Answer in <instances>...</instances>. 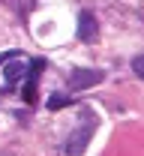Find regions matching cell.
<instances>
[{"label": "cell", "mask_w": 144, "mask_h": 156, "mask_svg": "<svg viewBox=\"0 0 144 156\" xmlns=\"http://www.w3.org/2000/svg\"><path fill=\"white\" fill-rule=\"evenodd\" d=\"M21 75H24V69H21V63H12V66L6 69V81H9V84H12V81H18Z\"/></svg>", "instance_id": "5b68a950"}, {"label": "cell", "mask_w": 144, "mask_h": 156, "mask_svg": "<svg viewBox=\"0 0 144 156\" xmlns=\"http://www.w3.org/2000/svg\"><path fill=\"white\" fill-rule=\"evenodd\" d=\"M78 39H96V18L90 12H81L78 15Z\"/></svg>", "instance_id": "277c9868"}, {"label": "cell", "mask_w": 144, "mask_h": 156, "mask_svg": "<svg viewBox=\"0 0 144 156\" xmlns=\"http://www.w3.org/2000/svg\"><path fill=\"white\" fill-rule=\"evenodd\" d=\"M42 69H45L42 60H33V63H30V78H27V87H24V99H27L30 105L36 102V78H39Z\"/></svg>", "instance_id": "3957f363"}, {"label": "cell", "mask_w": 144, "mask_h": 156, "mask_svg": "<svg viewBox=\"0 0 144 156\" xmlns=\"http://www.w3.org/2000/svg\"><path fill=\"white\" fill-rule=\"evenodd\" d=\"M69 99H63V96H51L48 99V108H60V105H66Z\"/></svg>", "instance_id": "52a82bcc"}, {"label": "cell", "mask_w": 144, "mask_h": 156, "mask_svg": "<svg viewBox=\"0 0 144 156\" xmlns=\"http://www.w3.org/2000/svg\"><path fill=\"white\" fill-rule=\"evenodd\" d=\"M93 126H96V120H93V114H90V117H87V120L81 123V129H75L72 135L66 138L63 150H66L69 156H78L84 147H87V141H90V132H93Z\"/></svg>", "instance_id": "6da1fadb"}, {"label": "cell", "mask_w": 144, "mask_h": 156, "mask_svg": "<svg viewBox=\"0 0 144 156\" xmlns=\"http://www.w3.org/2000/svg\"><path fill=\"white\" fill-rule=\"evenodd\" d=\"M6 3H9L12 9H18V6H21V0H6Z\"/></svg>", "instance_id": "ba28073f"}, {"label": "cell", "mask_w": 144, "mask_h": 156, "mask_svg": "<svg viewBox=\"0 0 144 156\" xmlns=\"http://www.w3.org/2000/svg\"><path fill=\"white\" fill-rule=\"evenodd\" d=\"M132 69H135V75L144 78V54H138V57L132 60Z\"/></svg>", "instance_id": "8992f818"}, {"label": "cell", "mask_w": 144, "mask_h": 156, "mask_svg": "<svg viewBox=\"0 0 144 156\" xmlns=\"http://www.w3.org/2000/svg\"><path fill=\"white\" fill-rule=\"evenodd\" d=\"M102 78L105 75L99 69H75L72 78H69V87H72V90H81V87H90V84H99Z\"/></svg>", "instance_id": "7a4b0ae2"}]
</instances>
